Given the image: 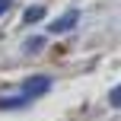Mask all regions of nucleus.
Wrapping results in <instances>:
<instances>
[{"label": "nucleus", "mask_w": 121, "mask_h": 121, "mask_svg": "<svg viewBox=\"0 0 121 121\" xmlns=\"http://www.w3.org/2000/svg\"><path fill=\"white\" fill-rule=\"evenodd\" d=\"M48 89H51V80H48V77H29V80L22 83V92H19V96H22L26 102H32V99L45 96Z\"/></svg>", "instance_id": "nucleus-1"}, {"label": "nucleus", "mask_w": 121, "mask_h": 121, "mask_svg": "<svg viewBox=\"0 0 121 121\" xmlns=\"http://www.w3.org/2000/svg\"><path fill=\"white\" fill-rule=\"evenodd\" d=\"M77 19H80V13L70 10V13H64L60 19H54V22L48 26V32H54V35H60V32H70L73 26H77Z\"/></svg>", "instance_id": "nucleus-2"}, {"label": "nucleus", "mask_w": 121, "mask_h": 121, "mask_svg": "<svg viewBox=\"0 0 121 121\" xmlns=\"http://www.w3.org/2000/svg\"><path fill=\"white\" fill-rule=\"evenodd\" d=\"M42 16H45V6H29L26 16H22V22H38Z\"/></svg>", "instance_id": "nucleus-3"}, {"label": "nucleus", "mask_w": 121, "mask_h": 121, "mask_svg": "<svg viewBox=\"0 0 121 121\" xmlns=\"http://www.w3.org/2000/svg\"><path fill=\"white\" fill-rule=\"evenodd\" d=\"M19 105H29L22 96H6V99H0V108H19Z\"/></svg>", "instance_id": "nucleus-4"}, {"label": "nucleus", "mask_w": 121, "mask_h": 121, "mask_svg": "<svg viewBox=\"0 0 121 121\" xmlns=\"http://www.w3.org/2000/svg\"><path fill=\"white\" fill-rule=\"evenodd\" d=\"M108 102L115 105V108H118V105H121V86H115V89L108 92Z\"/></svg>", "instance_id": "nucleus-5"}, {"label": "nucleus", "mask_w": 121, "mask_h": 121, "mask_svg": "<svg viewBox=\"0 0 121 121\" xmlns=\"http://www.w3.org/2000/svg\"><path fill=\"white\" fill-rule=\"evenodd\" d=\"M42 45H45V38H29V42H26V48H29V51H38V48H42Z\"/></svg>", "instance_id": "nucleus-6"}, {"label": "nucleus", "mask_w": 121, "mask_h": 121, "mask_svg": "<svg viewBox=\"0 0 121 121\" xmlns=\"http://www.w3.org/2000/svg\"><path fill=\"white\" fill-rule=\"evenodd\" d=\"M10 6H13V0H0V16H3V13L10 10Z\"/></svg>", "instance_id": "nucleus-7"}]
</instances>
